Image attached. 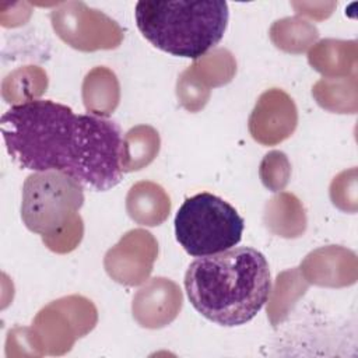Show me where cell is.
<instances>
[{
    "mask_svg": "<svg viewBox=\"0 0 358 358\" xmlns=\"http://www.w3.org/2000/svg\"><path fill=\"white\" fill-rule=\"evenodd\" d=\"M0 126L8 155L24 169L63 172L95 192L122 180V131L108 117L34 99L13 105Z\"/></svg>",
    "mask_w": 358,
    "mask_h": 358,
    "instance_id": "obj_1",
    "label": "cell"
},
{
    "mask_svg": "<svg viewBox=\"0 0 358 358\" xmlns=\"http://www.w3.org/2000/svg\"><path fill=\"white\" fill-rule=\"evenodd\" d=\"M185 289L192 306L220 326L252 320L268 299V263L259 250L241 246L197 257L186 270Z\"/></svg>",
    "mask_w": 358,
    "mask_h": 358,
    "instance_id": "obj_2",
    "label": "cell"
},
{
    "mask_svg": "<svg viewBox=\"0 0 358 358\" xmlns=\"http://www.w3.org/2000/svg\"><path fill=\"white\" fill-rule=\"evenodd\" d=\"M141 35L155 48L179 57L200 59L224 38L227 1H138L134 10Z\"/></svg>",
    "mask_w": 358,
    "mask_h": 358,
    "instance_id": "obj_3",
    "label": "cell"
},
{
    "mask_svg": "<svg viewBox=\"0 0 358 358\" xmlns=\"http://www.w3.org/2000/svg\"><path fill=\"white\" fill-rule=\"evenodd\" d=\"M83 204L84 186L63 172H34L22 185V222L53 252L66 253L80 243L83 220L77 213Z\"/></svg>",
    "mask_w": 358,
    "mask_h": 358,
    "instance_id": "obj_4",
    "label": "cell"
},
{
    "mask_svg": "<svg viewBox=\"0 0 358 358\" xmlns=\"http://www.w3.org/2000/svg\"><path fill=\"white\" fill-rule=\"evenodd\" d=\"M175 235L180 246L194 257L235 248L245 228L243 218L224 199L203 192L183 201L175 215Z\"/></svg>",
    "mask_w": 358,
    "mask_h": 358,
    "instance_id": "obj_5",
    "label": "cell"
},
{
    "mask_svg": "<svg viewBox=\"0 0 358 358\" xmlns=\"http://www.w3.org/2000/svg\"><path fill=\"white\" fill-rule=\"evenodd\" d=\"M50 21L67 45L85 52L117 48L123 38L122 28L113 20L83 1L60 3L50 13Z\"/></svg>",
    "mask_w": 358,
    "mask_h": 358,
    "instance_id": "obj_6",
    "label": "cell"
},
{
    "mask_svg": "<svg viewBox=\"0 0 358 358\" xmlns=\"http://www.w3.org/2000/svg\"><path fill=\"white\" fill-rule=\"evenodd\" d=\"M158 255L154 236L144 229L127 232L105 255L106 273L117 282L138 285L150 275Z\"/></svg>",
    "mask_w": 358,
    "mask_h": 358,
    "instance_id": "obj_7",
    "label": "cell"
},
{
    "mask_svg": "<svg viewBox=\"0 0 358 358\" xmlns=\"http://www.w3.org/2000/svg\"><path fill=\"white\" fill-rule=\"evenodd\" d=\"M298 122L296 106L282 90L271 88L260 95L249 117L252 137L264 145H274L288 138Z\"/></svg>",
    "mask_w": 358,
    "mask_h": 358,
    "instance_id": "obj_8",
    "label": "cell"
},
{
    "mask_svg": "<svg viewBox=\"0 0 358 358\" xmlns=\"http://www.w3.org/2000/svg\"><path fill=\"white\" fill-rule=\"evenodd\" d=\"M182 308L180 288L171 280L155 277L133 298V316L143 327L158 329L171 323Z\"/></svg>",
    "mask_w": 358,
    "mask_h": 358,
    "instance_id": "obj_9",
    "label": "cell"
},
{
    "mask_svg": "<svg viewBox=\"0 0 358 358\" xmlns=\"http://www.w3.org/2000/svg\"><path fill=\"white\" fill-rule=\"evenodd\" d=\"M126 208L131 220L141 225L162 224L171 211V200L165 190L154 182L133 185L126 197Z\"/></svg>",
    "mask_w": 358,
    "mask_h": 358,
    "instance_id": "obj_10",
    "label": "cell"
},
{
    "mask_svg": "<svg viewBox=\"0 0 358 358\" xmlns=\"http://www.w3.org/2000/svg\"><path fill=\"white\" fill-rule=\"evenodd\" d=\"M83 99L88 112L106 117L119 103V83L106 67L92 69L83 84Z\"/></svg>",
    "mask_w": 358,
    "mask_h": 358,
    "instance_id": "obj_11",
    "label": "cell"
},
{
    "mask_svg": "<svg viewBox=\"0 0 358 358\" xmlns=\"http://www.w3.org/2000/svg\"><path fill=\"white\" fill-rule=\"evenodd\" d=\"M264 222L270 231L284 238H296L306 228L303 207L289 193H281L267 203Z\"/></svg>",
    "mask_w": 358,
    "mask_h": 358,
    "instance_id": "obj_12",
    "label": "cell"
},
{
    "mask_svg": "<svg viewBox=\"0 0 358 358\" xmlns=\"http://www.w3.org/2000/svg\"><path fill=\"white\" fill-rule=\"evenodd\" d=\"M159 151V136L151 126L140 124L130 129L120 148V166L123 172L138 171L154 161Z\"/></svg>",
    "mask_w": 358,
    "mask_h": 358,
    "instance_id": "obj_13",
    "label": "cell"
},
{
    "mask_svg": "<svg viewBox=\"0 0 358 358\" xmlns=\"http://www.w3.org/2000/svg\"><path fill=\"white\" fill-rule=\"evenodd\" d=\"M317 29L299 17H288L275 21L270 29L274 45L285 52L301 53L317 38Z\"/></svg>",
    "mask_w": 358,
    "mask_h": 358,
    "instance_id": "obj_14",
    "label": "cell"
},
{
    "mask_svg": "<svg viewBox=\"0 0 358 358\" xmlns=\"http://www.w3.org/2000/svg\"><path fill=\"white\" fill-rule=\"evenodd\" d=\"M236 70L232 55L225 49H215L204 55L189 69V71L204 85H222L232 80ZM208 88V87H207Z\"/></svg>",
    "mask_w": 358,
    "mask_h": 358,
    "instance_id": "obj_15",
    "label": "cell"
},
{
    "mask_svg": "<svg viewBox=\"0 0 358 358\" xmlns=\"http://www.w3.org/2000/svg\"><path fill=\"white\" fill-rule=\"evenodd\" d=\"M41 69L35 66H27L24 69H18L13 73H10L4 81H3V98L8 103H24L34 101L35 96L41 95L46 88L38 87V85H29V83H39V81H48L46 74L42 71L36 78L35 77Z\"/></svg>",
    "mask_w": 358,
    "mask_h": 358,
    "instance_id": "obj_16",
    "label": "cell"
},
{
    "mask_svg": "<svg viewBox=\"0 0 358 358\" xmlns=\"http://www.w3.org/2000/svg\"><path fill=\"white\" fill-rule=\"evenodd\" d=\"M260 179L273 192L282 190L291 175V165L287 155L281 151H271L264 155L260 164Z\"/></svg>",
    "mask_w": 358,
    "mask_h": 358,
    "instance_id": "obj_17",
    "label": "cell"
},
{
    "mask_svg": "<svg viewBox=\"0 0 358 358\" xmlns=\"http://www.w3.org/2000/svg\"><path fill=\"white\" fill-rule=\"evenodd\" d=\"M178 98L182 102V105L196 112L201 109L207 99H208V88L204 87L190 71L189 69L180 76L178 80Z\"/></svg>",
    "mask_w": 358,
    "mask_h": 358,
    "instance_id": "obj_18",
    "label": "cell"
}]
</instances>
